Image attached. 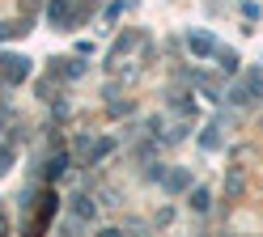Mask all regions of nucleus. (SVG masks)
I'll use <instances>...</instances> for the list:
<instances>
[{
    "label": "nucleus",
    "mask_w": 263,
    "mask_h": 237,
    "mask_svg": "<svg viewBox=\"0 0 263 237\" xmlns=\"http://www.w3.org/2000/svg\"><path fill=\"white\" fill-rule=\"evenodd\" d=\"M251 97H263V76L259 72H246V81L229 89V102H234V106H242V102H251Z\"/></svg>",
    "instance_id": "1"
},
{
    "label": "nucleus",
    "mask_w": 263,
    "mask_h": 237,
    "mask_svg": "<svg viewBox=\"0 0 263 237\" xmlns=\"http://www.w3.org/2000/svg\"><path fill=\"white\" fill-rule=\"evenodd\" d=\"M0 72H5L9 85H17L30 76V60H17V55H0Z\"/></svg>",
    "instance_id": "2"
},
{
    "label": "nucleus",
    "mask_w": 263,
    "mask_h": 237,
    "mask_svg": "<svg viewBox=\"0 0 263 237\" xmlns=\"http://www.w3.org/2000/svg\"><path fill=\"white\" fill-rule=\"evenodd\" d=\"M187 47H191V55H217V43H212V34H204V30H191Z\"/></svg>",
    "instance_id": "3"
},
{
    "label": "nucleus",
    "mask_w": 263,
    "mask_h": 237,
    "mask_svg": "<svg viewBox=\"0 0 263 237\" xmlns=\"http://www.w3.org/2000/svg\"><path fill=\"white\" fill-rule=\"evenodd\" d=\"M47 17H51V26H72V5L68 0H51V9H47Z\"/></svg>",
    "instance_id": "4"
},
{
    "label": "nucleus",
    "mask_w": 263,
    "mask_h": 237,
    "mask_svg": "<svg viewBox=\"0 0 263 237\" xmlns=\"http://www.w3.org/2000/svg\"><path fill=\"white\" fill-rule=\"evenodd\" d=\"M187 186H191V174H187V169H174V174L166 178V191H170V195H178V191H187Z\"/></svg>",
    "instance_id": "5"
},
{
    "label": "nucleus",
    "mask_w": 263,
    "mask_h": 237,
    "mask_svg": "<svg viewBox=\"0 0 263 237\" xmlns=\"http://www.w3.org/2000/svg\"><path fill=\"white\" fill-rule=\"evenodd\" d=\"M221 68H225V72H238V55H234V51H221Z\"/></svg>",
    "instance_id": "6"
},
{
    "label": "nucleus",
    "mask_w": 263,
    "mask_h": 237,
    "mask_svg": "<svg viewBox=\"0 0 263 237\" xmlns=\"http://www.w3.org/2000/svg\"><path fill=\"white\" fill-rule=\"evenodd\" d=\"M191 208H195V212H208V191H195V199H191Z\"/></svg>",
    "instance_id": "7"
},
{
    "label": "nucleus",
    "mask_w": 263,
    "mask_h": 237,
    "mask_svg": "<svg viewBox=\"0 0 263 237\" xmlns=\"http://www.w3.org/2000/svg\"><path fill=\"white\" fill-rule=\"evenodd\" d=\"M110 148H115V144H110V140H102V144H98V148H93V161H102V157H106V152H110Z\"/></svg>",
    "instance_id": "8"
},
{
    "label": "nucleus",
    "mask_w": 263,
    "mask_h": 237,
    "mask_svg": "<svg viewBox=\"0 0 263 237\" xmlns=\"http://www.w3.org/2000/svg\"><path fill=\"white\" fill-rule=\"evenodd\" d=\"M102 237H123V233H119V229H106V233H102Z\"/></svg>",
    "instance_id": "9"
}]
</instances>
